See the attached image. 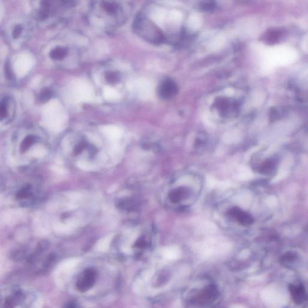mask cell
Instances as JSON below:
<instances>
[{"instance_id":"obj_1","label":"cell","mask_w":308,"mask_h":308,"mask_svg":"<svg viewBox=\"0 0 308 308\" xmlns=\"http://www.w3.org/2000/svg\"><path fill=\"white\" fill-rule=\"evenodd\" d=\"M39 295L32 289L11 285L0 291V308H33Z\"/></svg>"},{"instance_id":"obj_2","label":"cell","mask_w":308,"mask_h":308,"mask_svg":"<svg viewBox=\"0 0 308 308\" xmlns=\"http://www.w3.org/2000/svg\"><path fill=\"white\" fill-rule=\"evenodd\" d=\"M219 292L215 284H210L198 291H192L188 303L193 307H207L215 304Z\"/></svg>"},{"instance_id":"obj_3","label":"cell","mask_w":308,"mask_h":308,"mask_svg":"<svg viewBox=\"0 0 308 308\" xmlns=\"http://www.w3.org/2000/svg\"><path fill=\"white\" fill-rule=\"evenodd\" d=\"M43 197L41 190L31 184H26L19 187L15 193L16 202L22 207H31L41 200Z\"/></svg>"},{"instance_id":"obj_4","label":"cell","mask_w":308,"mask_h":308,"mask_svg":"<svg viewBox=\"0 0 308 308\" xmlns=\"http://www.w3.org/2000/svg\"><path fill=\"white\" fill-rule=\"evenodd\" d=\"M96 276L95 270L88 269L84 270L77 280V289L80 292H86L91 289L95 284Z\"/></svg>"},{"instance_id":"obj_5","label":"cell","mask_w":308,"mask_h":308,"mask_svg":"<svg viewBox=\"0 0 308 308\" xmlns=\"http://www.w3.org/2000/svg\"><path fill=\"white\" fill-rule=\"evenodd\" d=\"M228 216L243 227H249L254 223V218L250 214L238 207H233L228 211Z\"/></svg>"},{"instance_id":"obj_6","label":"cell","mask_w":308,"mask_h":308,"mask_svg":"<svg viewBox=\"0 0 308 308\" xmlns=\"http://www.w3.org/2000/svg\"><path fill=\"white\" fill-rule=\"evenodd\" d=\"M289 289L291 297L295 304L301 305L307 302V292L304 285L300 283L290 284Z\"/></svg>"},{"instance_id":"obj_7","label":"cell","mask_w":308,"mask_h":308,"mask_svg":"<svg viewBox=\"0 0 308 308\" xmlns=\"http://www.w3.org/2000/svg\"><path fill=\"white\" fill-rule=\"evenodd\" d=\"M177 84L172 79H166L160 86L159 93L163 99H170L178 93Z\"/></svg>"},{"instance_id":"obj_8","label":"cell","mask_w":308,"mask_h":308,"mask_svg":"<svg viewBox=\"0 0 308 308\" xmlns=\"http://www.w3.org/2000/svg\"><path fill=\"white\" fill-rule=\"evenodd\" d=\"M190 192L187 188L179 187L174 188L169 193L168 198L171 202L177 204L187 200L190 196Z\"/></svg>"},{"instance_id":"obj_9","label":"cell","mask_w":308,"mask_h":308,"mask_svg":"<svg viewBox=\"0 0 308 308\" xmlns=\"http://www.w3.org/2000/svg\"><path fill=\"white\" fill-rule=\"evenodd\" d=\"M299 257L296 253L293 252H288L284 253L280 258V263L285 267L292 268L296 264Z\"/></svg>"},{"instance_id":"obj_10","label":"cell","mask_w":308,"mask_h":308,"mask_svg":"<svg viewBox=\"0 0 308 308\" xmlns=\"http://www.w3.org/2000/svg\"><path fill=\"white\" fill-rule=\"evenodd\" d=\"M38 141L39 138L38 136L33 135L27 136L20 144V151L22 153L26 152Z\"/></svg>"},{"instance_id":"obj_11","label":"cell","mask_w":308,"mask_h":308,"mask_svg":"<svg viewBox=\"0 0 308 308\" xmlns=\"http://www.w3.org/2000/svg\"><path fill=\"white\" fill-rule=\"evenodd\" d=\"M11 99L5 96L0 99V121L4 120L9 115Z\"/></svg>"},{"instance_id":"obj_12","label":"cell","mask_w":308,"mask_h":308,"mask_svg":"<svg viewBox=\"0 0 308 308\" xmlns=\"http://www.w3.org/2000/svg\"><path fill=\"white\" fill-rule=\"evenodd\" d=\"M276 168V162L274 160L270 159L264 161L259 169L260 173L264 175H269L274 172Z\"/></svg>"},{"instance_id":"obj_13","label":"cell","mask_w":308,"mask_h":308,"mask_svg":"<svg viewBox=\"0 0 308 308\" xmlns=\"http://www.w3.org/2000/svg\"><path fill=\"white\" fill-rule=\"evenodd\" d=\"M281 32L277 31H269L264 34L263 39L268 44H275L279 41Z\"/></svg>"},{"instance_id":"obj_14","label":"cell","mask_w":308,"mask_h":308,"mask_svg":"<svg viewBox=\"0 0 308 308\" xmlns=\"http://www.w3.org/2000/svg\"><path fill=\"white\" fill-rule=\"evenodd\" d=\"M216 2L214 0H202L200 4L201 11L211 12L216 8Z\"/></svg>"},{"instance_id":"obj_15","label":"cell","mask_w":308,"mask_h":308,"mask_svg":"<svg viewBox=\"0 0 308 308\" xmlns=\"http://www.w3.org/2000/svg\"><path fill=\"white\" fill-rule=\"evenodd\" d=\"M66 49L62 48V47H58L53 49L50 53V57L54 60H61L63 59L66 56Z\"/></svg>"},{"instance_id":"obj_16","label":"cell","mask_w":308,"mask_h":308,"mask_svg":"<svg viewBox=\"0 0 308 308\" xmlns=\"http://www.w3.org/2000/svg\"><path fill=\"white\" fill-rule=\"evenodd\" d=\"M52 95H53V93L51 90H49V89H44L39 93V101L42 103H45L51 98Z\"/></svg>"},{"instance_id":"obj_17","label":"cell","mask_w":308,"mask_h":308,"mask_svg":"<svg viewBox=\"0 0 308 308\" xmlns=\"http://www.w3.org/2000/svg\"><path fill=\"white\" fill-rule=\"evenodd\" d=\"M103 8L108 13L112 14L115 13L117 7L115 4L112 2H104L103 3Z\"/></svg>"},{"instance_id":"obj_18","label":"cell","mask_w":308,"mask_h":308,"mask_svg":"<svg viewBox=\"0 0 308 308\" xmlns=\"http://www.w3.org/2000/svg\"><path fill=\"white\" fill-rule=\"evenodd\" d=\"M106 79L108 83H115V82L118 81V76L115 73H108L106 75Z\"/></svg>"},{"instance_id":"obj_19","label":"cell","mask_w":308,"mask_h":308,"mask_svg":"<svg viewBox=\"0 0 308 308\" xmlns=\"http://www.w3.org/2000/svg\"><path fill=\"white\" fill-rule=\"evenodd\" d=\"M21 33H22L21 27L20 26L16 27V28L15 29L14 31V36L15 38H17V37H18L20 35V34H21Z\"/></svg>"},{"instance_id":"obj_20","label":"cell","mask_w":308,"mask_h":308,"mask_svg":"<svg viewBox=\"0 0 308 308\" xmlns=\"http://www.w3.org/2000/svg\"><path fill=\"white\" fill-rule=\"evenodd\" d=\"M3 187H4L3 181H2L1 178L0 177V190H1L2 188H3Z\"/></svg>"}]
</instances>
